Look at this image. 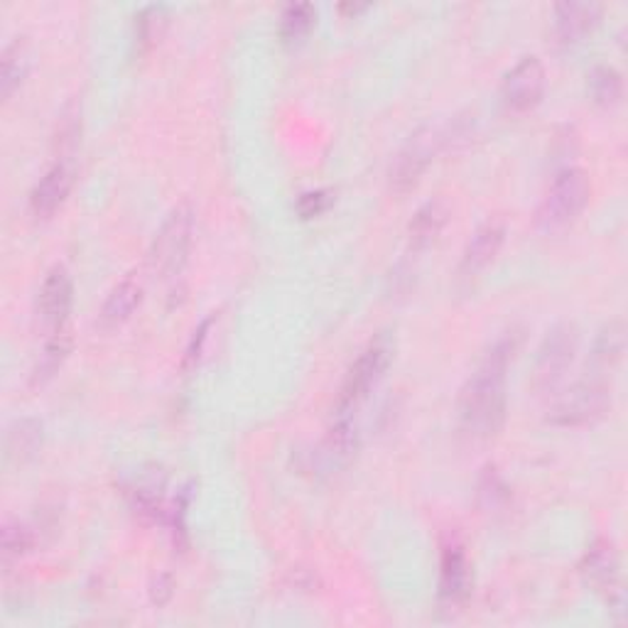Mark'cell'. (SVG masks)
<instances>
[{"mask_svg":"<svg viewBox=\"0 0 628 628\" xmlns=\"http://www.w3.org/2000/svg\"><path fill=\"white\" fill-rule=\"evenodd\" d=\"M516 339L502 337L486 351L484 359L460 393V422L476 438H492L506 420V381L514 361Z\"/></svg>","mask_w":628,"mask_h":628,"instance_id":"1","label":"cell"},{"mask_svg":"<svg viewBox=\"0 0 628 628\" xmlns=\"http://www.w3.org/2000/svg\"><path fill=\"white\" fill-rule=\"evenodd\" d=\"M592 183L582 167L560 169L536 211V227L546 233L568 229L590 205Z\"/></svg>","mask_w":628,"mask_h":628,"instance_id":"2","label":"cell"},{"mask_svg":"<svg viewBox=\"0 0 628 628\" xmlns=\"http://www.w3.org/2000/svg\"><path fill=\"white\" fill-rule=\"evenodd\" d=\"M191 233H195V209H191L189 201H179L165 217L151 246V265L163 280L179 278V273L185 271L191 249Z\"/></svg>","mask_w":628,"mask_h":628,"instance_id":"3","label":"cell"},{"mask_svg":"<svg viewBox=\"0 0 628 628\" xmlns=\"http://www.w3.org/2000/svg\"><path fill=\"white\" fill-rule=\"evenodd\" d=\"M612 408V388L604 376H590L562 393L552 403L548 412V422L558 428H582V425L597 422Z\"/></svg>","mask_w":628,"mask_h":628,"instance_id":"4","label":"cell"},{"mask_svg":"<svg viewBox=\"0 0 628 628\" xmlns=\"http://www.w3.org/2000/svg\"><path fill=\"white\" fill-rule=\"evenodd\" d=\"M393 359V342L388 337H378L376 342H371L361 356L351 364L346 371L342 388H339L337 398V415L346 418L354 412L361 403L368 398V393L376 388V383L386 374Z\"/></svg>","mask_w":628,"mask_h":628,"instance_id":"5","label":"cell"},{"mask_svg":"<svg viewBox=\"0 0 628 628\" xmlns=\"http://www.w3.org/2000/svg\"><path fill=\"white\" fill-rule=\"evenodd\" d=\"M440 143V133L430 125H422L400 145V151L393 155L388 167V185L396 195H408L410 189L418 187L420 177L430 167Z\"/></svg>","mask_w":628,"mask_h":628,"instance_id":"6","label":"cell"},{"mask_svg":"<svg viewBox=\"0 0 628 628\" xmlns=\"http://www.w3.org/2000/svg\"><path fill=\"white\" fill-rule=\"evenodd\" d=\"M580 332L570 322H560L550 329L538 349L533 366V388L538 393H548L565 378L568 368L577 356Z\"/></svg>","mask_w":628,"mask_h":628,"instance_id":"7","label":"cell"},{"mask_svg":"<svg viewBox=\"0 0 628 628\" xmlns=\"http://www.w3.org/2000/svg\"><path fill=\"white\" fill-rule=\"evenodd\" d=\"M542 93H546V67L536 55L518 59L514 67L504 74L502 99L508 111L526 113L536 109Z\"/></svg>","mask_w":628,"mask_h":628,"instance_id":"8","label":"cell"},{"mask_svg":"<svg viewBox=\"0 0 628 628\" xmlns=\"http://www.w3.org/2000/svg\"><path fill=\"white\" fill-rule=\"evenodd\" d=\"M71 302H74L71 275L64 265H57V268H52L47 273V278L42 280L37 295V317L49 334H57L67 327Z\"/></svg>","mask_w":628,"mask_h":628,"instance_id":"9","label":"cell"},{"mask_svg":"<svg viewBox=\"0 0 628 628\" xmlns=\"http://www.w3.org/2000/svg\"><path fill=\"white\" fill-rule=\"evenodd\" d=\"M582 577L592 584L594 590L604 594V599L612 606H621V572H619V555L609 540H597L587 550L582 560Z\"/></svg>","mask_w":628,"mask_h":628,"instance_id":"10","label":"cell"},{"mask_svg":"<svg viewBox=\"0 0 628 628\" xmlns=\"http://www.w3.org/2000/svg\"><path fill=\"white\" fill-rule=\"evenodd\" d=\"M506 241V223L502 219H486L474 229L472 239L466 241L462 261H460V278L470 280L482 273L492 263Z\"/></svg>","mask_w":628,"mask_h":628,"instance_id":"11","label":"cell"},{"mask_svg":"<svg viewBox=\"0 0 628 628\" xmlns=\"http://www.w3.org/2000/svg\"><path fill=\"white\" fill-rule=\"evenodd\" d=\"M74 187V165L67 157L57 159L45 175L40 177V183L30 191V211L37 219H47L64 205V199Z\"/></svg>","mask_w":628,"mask_h":628,"instance_id":"12","label":"cell"},{"mask_svg":"<svg viewBox=\"0 0 628 628\" xmlns=\"http://www.w3.org/2000/svg\"><path fill=\"white\" fill-rule=\"evenodd\" d=\"M599 3H560L552 10V37L560 47H572L587 37L599 25Z\"/></svg>","mask_w":628,"mask_h":628,"instance_id":"13","label":"cell"},{"mask_svg":"<svg viewBox=\"0 0 628 628\" xmlns=\"http://www.w3.org/2000/svg\"><path fill=\"white\" fill-rule=\"evenodd\" d=\"M472 587V572L470 562H466L464 550L452 542L442 552L440 562V599L444 604H460L470 597Z\"/></svg>","mask_w":628,"mask_h":628,"instance_id":"14","label":"cell"},{"mask_svg":"<svg viewBox=\"0 0 628 628\" xmlns=\"http://www.w3.org/2000/svg\"><path fill=\"white\" fill-rule=\"evenodd\" d=\"M143 302V283L128 275L119 285L113 287L106 297L101 310H99V324L101 329H115L131 319V315L137 310V305Z\"/></svg>","mask_w":628,"mask_h":628,"instance_id":"15","label":"cell"},{"mask_svg":"<svg viewBox=\"0 0 628 628\" xmlns=\"http://www.w3.org/2000/svg\"><path fill=\"white\" fill-rule=\"evenodd\" d=\"M359 447V432H356V425L354 420L349 418H339L337 425L329 434L324 438V442L319 444L317 450V464L322 466L324 472H332L339 470V466L346 464L351 456H354Z\"/></svg>","mask_w":628,"mask_h":628,"instance_id":"16","label":"cell"},{"mask_svg":"<svg viewBox=\"0 0 628 628\" xmlns=\"http://www.w3.org/2000/svg\"><path fill=\"white\" fill-rule=\"evenodd\" d=\"M447 219H450V207L444 205V199H430L418 209V214L410 221V253H422L428 251L442 229L447 227Z\"/></svg>","mask_w":628,"mask_h":628,"instance_id":"17","label":"cell"},{"mask_svg":"<svg viewBox=\"0 0 628 628\" xmlns=\"http://www.w3.org/2000/svg\"><path fill=\"white\" fill-rule=\"evenodd\" d=\"M30 69V45L25 37H13L0 55V93L10 99L13 91L25 81Z\"/></svg>","mask_w":628,"mask_h":628,"instance_id":"18","label":"cell"},{"mask_svg":"<svg viewBox=\"0 0 628 628\" xmlns=\"http://www.w3.org/2000/svg\"><path fill=\"white\" fill-rule=\"evenodd\" d=\"M42 447V425L35 418H18L5 430V456L13 462H27Z\"/></svg>","mask_w":628,"mask_h":628,"instance_id":"19","label":"cell"},{"mask_svg":"<svg viewBox=\"0 0 628 628\" xmlns=\"http://www.w3.org/2000/svg\"><path fill=\"white\" fill-rule=\"evenodd\" d=\"M163 492H165V476L157 472H145L135 484L128 488V498H131V508L141 518L157 520L163 514Z\"/></svg>","mask_w":628,"mask_h":628,"instance_id":"20","label":"cell"},{"mask_svg":"<svg viewBox=\"0 0 628 628\" xmlns=\"http://www.w3.org/2000/svg\"><path fill=\"white\" fill-rule=\"evenodd\" d=\"M69 351H71V337L67 334V329H62L57 334H49L47 344L40 351L35 366H32L30 374L32 386H45L47 381L55 378L59 374V368L64 366V361H67Z\"/></svg>","mask_w":628,"mask_h":628,"instance_id":"21","label":"cell"},{"mask_svg":"<svg viewBox=\"0 0 628 628\" xmlns=\"http://www.w3.org/2000/svg\"><path fill=\"white\" fill-rule=\"evenodd\" d=\"M624 344H626V337H624V324L619 322V319H616V322L606 324L599 332L597 342H594V349H592V368H594V374L602 376L604 371H609L616 364V361L621 359Z\"/></svg>","mask_w":628,"mask_h":628,"instance_id":"22","label":"cell"},{"mask_svg":"<svg viewBox=\"0 0 628 628\" xmlns=\"http://www.w3.org/2000/svg\"><path fill=\"white\" fill-rule=\"evenodd\" d=\"M317 23V8L312 3H290L283 8L278 35L285 45H297L310 35Z\"/></svg>","mask_w":628,"mask_h":628,"instance_id":"23","label":"cell"},{"mask_svg":"<svg viewBox=\"0 0 628 628\" xmlns=\"http://www.w3.org/2000/svg\"><path fill=\"white\" fill-rule=\"evenodd\" d=\"M587 89L592 93V101L609 109V106H616L624 93V77L621 71L612 67V64H599L594 67L587 77Z\"/></svg>","mask_w":628,"mask_h":628,"instance_id":"24","label":"cell"},{"mask_svg":"<svg viewBox=\"0 0 628 628\" xmlns=\"http://www.w3.org/2000/svg\"><path fill=\"white\" fill-rule=\"evenodd\" d=\"M167 25V13L163 5H147L135 15V45L143 52L151 49L163 35Z\"/></svg>","mask_w":628,"mask_h":628,"instance_id":"25","label":"cell"},{"mask_svg":"<svg viewBox=\"0 0 628 628\" xmlns=\"http://www.w3.org/2000/svg\"><path fill=\"white\" fill-rule=\"evenodd\" d=\"M0 546H3V562L10 565V562L20 560L32 550V546H35V533H32L25 524H20V520H15V524H5Z\"/></svg>","mask_w":628,"mask_h":628,"instance_id":"26","label":"cell"},{"mask_svg":"<svg viewBox=\"0 0 628 628\" xmlns=\"http://www.w3.org/2000/svg\"><path fill=\"white\" fill-rule=\"evenodd\" d=\"M334 205V191L332 189H312V191H305L297 199V214L300 219H317L322 217L324 211Z\"/></svg>","mask_w":628,"mask_h":628,"instance_id":"27","label":"cell"},{"mask_svg":"<svg viewBox=\"0 0 628 628\" xmlns=\"http://www.w3.org/2000/svg\"><path fill=\"white\" fill-rule=\"evenodd\" d=\"M79 106L77 103H69L67 109L62 111V119H59V131H57V143L62 147H67L71 151L74 145H77V137H79Z\"/></svg>","mask_w":628,"mask_h":628,"instance_id":"28","label":"cell"},{"mask_svg":"<svg viewBox=\"0 0 628 628\" xmlns=\"http://www.w3.org/2000/svg\"><path fill=\"white\" fill-rule=\"evenodd\" d=\"M211 324H214V317H207L205 322H201V324L195 329V334H191L189 346H187V351H185V361H183L185 371L195 368V366L199 364L201 351H205V344H207V339H209V329H211Z\"/></svg>","mask_w":628,"mask_h":628,"instance_id":"29","label":"cell"},{"mask_svg":"<svg viewBox=\"0 0 628 628\" xmlns=\"http://www.w3.org/2000/svg\"><path fill=\"white\" fill-rule=\"evenodd\" d=\"M151 597L157 606H163L173 597V577L169 574H157V580L151 584Z\"/></svg>","mask_w":628,"mask_h":628,"instance_id":"30","label":"cell"},{"mask_svg":"<svg viewBox=\"0 0 628 628\" xmlns=\"http://www.w3.org/2000/svg\"><path fill=\"white\" fill-rule=\"evenodd\" d=\"M339 10H342V13H349V15H356V13H364V10H368V5L349 3V5H339Z\"/></svg>","mask_w":628,"mask_h":628,"instance_id":"31","label":"cell"}]
</instances>
